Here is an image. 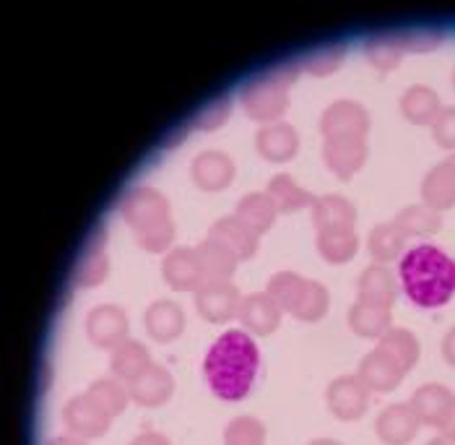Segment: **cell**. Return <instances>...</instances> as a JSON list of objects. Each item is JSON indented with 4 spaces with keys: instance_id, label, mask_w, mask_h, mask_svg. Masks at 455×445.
<instances>
[{
    "instance_id": "obj_1",
    "label": "cell",
    "mask_w": 455,
    "mask_h": 445,
    "mask_svg": "<svg viewBox=\"0 0 455 445\" xmlns=\"http://www.w3.org/2000/svg\"><path fill=\"white\" fill-rule=\"evenodd\" d=\"M260 352L245 331H227L211 344L204 373L211 391L224 401L245 399L258 376Z\"/></svg>"
},
{
    "instance_id": "obj_2",
    "label": "cell",
    "mask_w": 455,
    "mask_h": 445,
    "mask_svg": "<svg viewBox=\"0 0 455 445\" xmlns=\"http://www.w3.org/2000/svg\"><path fill=\"white\" fill-rule=\"evenodd\" d=\"M398 279L417 308H443L455 295V261L435 245H417L398 261Z\"/></svg>"
},
{
    "instance_id": "obj_3",
    "label": "cell",
    "mask_w": 455,
    "mask_h": 445,
    "mask_svg": "<svg viewBox=\"0 0 455 445\" xmlns=\"http://www.w3.org/2000/svg\"><path fill=\"white\" fill-rule=\"evenodd\" d=\"M299 70H302L299 66H281V69H271L266 76L250 81L240 94V102L245 107L247 117H252L258 123H268V125L276 123L289 107L286 89L297 81Z\"/></svg>"
},
{
    "instance_id": "obj_4",
    "label": "cell",
    "mask_w": 455,
    "mask_h": 445,
    "mask_svg": "<svg viewBox=\"0 0 455 445\" xmlns=\"http://www.w3.org/2000/svg\"><path fill=\"white\" fill-rule=\"evenodd\" d=\"M370 131V112L359 102L339 100L333 102L320 117L323 138H364Z\"/></svg>"
},
{
    "instance_id": "obj_5",
    "label": "cell",
    "mask_w": 455,
    "mask_h": 445,
    "mask_svg": "<svg viewBox=\"0 0 455 445\" xmlns=\"http://www.w3.org/2000/svg\"><path fill=\"white\" fill-rule=\"evenodd\" d=\"M325 404L331 414H336L339 419L354 422L370 407V388L356 376L336 377L325 388Z\"/></svg>"
},
{
    "instance_id": "obj_6",
    "label": "cell",
    "mask_w": 455,
    "mask_h": 445,
    "mask_svg": "<svg viewBox=\"0 0 455 445\" xmlns=\"http://www.w3.org/2000/svg\"><path fill=\"white\" fill-rule=\"evenodd\" d=\"M243 297L229 281H209L196 292V308L211 323H227L240 315Z\"/></svg>"
},
{
    "instance_id": "obj_7",
    "label": "cell",
    "mask_w": 455,
    "mask_h": 445,
    "mask_svg": "<svg viewBox=\"0 0 455 445\" xmlns=\"http://www.w3.org/2000/svg\"><path fill=\"white\" fill-rule=\"evenodd\" d=\"M128 315L117 305H100L86 315V336L100 349H115L128 339Z\"/></svg>"
},
{
    "instance_id": "obj_8",
    "label": "cell",
    "mask_w": 455,
    "mask_h": 445,
    "mask_svg": "<svg viewBox=\"0 0 455 445\" xmlns=\"http://www.w3.org/2000/svg\"><path fill=\"white\" fill-rule=\"evenodd\" d=\"M123 216L136 232H140L162 219H170V204L154 188H133L123 198Z\"/></svg>"
},
{
    "instance_id": "obj_9",
    "label": "cell",
    "mask_w": 455,
    "mask_h": 445,
    "mask_svg": "<svg viewBox=\"0 0 455 445\" xmlns=\"http://www.w3.org/2000/svg\"><path fill=\"white\" fill-rule=\"evenodd\" d=\"M323 162L341 180H349L367 162L364 138H328L323 141Z\"/></svg>"
},
{
    "instance_id": "obj_10",
    "label": "cell",
    "mask_w": 455,
    "mask_h": 445,
    "mask_svg": "<svg viewBox=\"0 0 455 445\" xmlns=\"http://www.w3.org/2000/svg\"><path fill=\"white\" fill-rule=\"evenodd\" d=\"M162 274H164V281L175 292H198L206 284L201 263H198V255H196V247L170 250L164 263H162Z\"/></svg>"
},
{
    "instance_id": "obj_11",
    "label": "cell",
    "mask_w": 455,
    "mask_h": 445,
    "mask_svg": "<svg viewBox=\"0 0 455 445\" xmlns=\"http://www.w3.org/2000/svg\"><path fill=\"white\" fill-rule=\"evenodd\" d=\"M419 417L411 404H390L380 411L375 433L386 445H409L419 433Z\"/></svg>"
},
{
    "instance_id": "obj_12",
    "label": "cell",
    "mask_w": 455,
    "mask_h": 445,
    "mask_svg": "<svg viewBox=\"0 0 455 445\" xmlns=\"http://www.w3.org/2000/svg\"><path fill=\"white\" fill-rule=\"evenodd\" d=\"M63 419L68 425L70 435H78V438H100V435H105L109 422H112L86 393L70 399L63 409Z\"/></svg>"
},
{
    "instance_id": "obj_13",
    "label": "cell",
    "mask_w": 455,
    "mask_h": 445,
    "mask_svg": "<svg viewBox=\"0 0 455 445\" xmlns=\"http://www.w3.org/2000/svg\"><path fill=\"white\" fill-rule=\"evenodd\" d=\"M421 198L435 211H448L455 206V154L427 172L421 182Z\"/></svg>"
},
{
    "instance_id": "obj_14",
    "label": "cell",
    "mask_w": 455,
    "mask_h": 445,
    "mask_svg": "<svg viewBox=\"0 0 455 445\" xmlns=\"http://www.w3.org/2000/svg\"><path fill=\"white\" fill-rule=\"evenodd\" d=\"M143 326L154 342H175L185 328V312L172 300H156L146 308Z\"/></svg>"
},
{
    "instance_id": "obj_15",
    "label": "cell",
    "mask_w": 455,
    "mask_h": 445,
    "mask_svg": "<svg viewBox=\"0 0 455 445\" xmlns=\"http://www.w3.org/2000/svg\"><path fill=\"white\" fill-rule=\"evenodd\" d=\"M403 376H406V373H403L390 357H386L380 349H372V352L362 360L359 373H356V377L370 388V393H387V391L398 388Z\"/></svg>"
},
{
    "instance_id": "obj_16",
    "label": "cell",
    "mask_w": 455,
    "mask_h": 445,
    "mask_svg": "<svg viewBox=\"0 0 455 445\" xmlns=\"http://www.w3.org/2000/svg\"><path fill=\"white\" fill-rule=\"evenodd\" d=\"M190 174L196 180L198 188L216 193V190H224L232 177H235V165L227 154L221 151H204L193 159L190 165Z\"/></svg>"
},
{
    "instance_id": "obj_17",
    "label": "cell",
    "mask_w": 455,
    "mask_h": 445,
    "mask_svg": "<svg viewBox=\"0 0 455 445\" xmlns=\"http://www.w3.org/2000/svg\"><path fill=\"white\" fill-rule=\"evenodd\" d=\"M281 312L283 310L268 297V292L263 295H250L243 300L240 305V323L245 326L250 334L255 336H268L279 328L281 323Z\"/></svg>"
},
{
    "instance_id": "obj_18",
    "label": "cell",
    "mask_w": 455,
    "mask_h": 445,
    "mask_svg": "<svg viewBox=\"0 0 455 445\" xmlns=\"http://www.w3.org/2000/svg\"><path fill=\"white\" fill-rule=\"evenodd\" d=\"M455 401V393L451 388L440 385V383H427L421 385L419 391L411 396V409L417 411L421 425H432V427H440L445 414L451 411Z\"/></svg>"
},
{
    "instance_id": "obj_19",
    "label": "cell",
    "mask_w": 455,
    "mask_h": 445,
    "mask_svg": "<svg viewBox=\"0 0 455 445\" xmlns=\"http://www.w3.org/2000/svg\"><path fill=\"white\" fill-rule=\"evenodd\" d=\"M255 146L258 154L268 162H289L299 149V136L289 123H271L258 131Z\"/></svg>"
},
{
    "instance_id": "obj_20",
    "label": "cell",
    "mask_w": 455,
    "mask_h": 445,
    "mask_svg": "<svg viewBox=\"0 0 455 445\" xmlns=\"http://www.w3.org/2000/svg\"><path fill=\"white\" fill-rule=\"evenodd\" d=\"M209 238L227 245L240 261L252 258L255 250H258V235L247 224H243L237 216H224V219L213 222L209 230Z\"/></svg>"
},
{
    "instance_id": "obj_21",
    "label": "cell",
    "mask_w": 455,
    "mask_h": 445,
    "mask_svg": "<svg viewBox=\"0 0 455 445\" xmlns=\"http://www.w3.org/2000/svg\"><path fill=\"white\" fill-rule=\"evenodd\" d=\"M131 399L140 404V407H162L172 391H175V380L170 376V370L159 368V365H151L139 380L131 383Z\"/></svg>"
},
{
    "instance_id": "obj_22",
    "label": "cell",
    "mask_w": 455,
    "mask_h": 445,
    "mask_svg": "<svg viewBox=\"0 0 455 445\" xmlns=\"http://www.w3.org/2000/svg\"><path fill=\"white\" fill-rule=\"evenodd\" d=\"M390 318H393V308L362 300V297L349 310L351 331L364 339H380L386 331H390Z\"/></svg>"
},
{
    "instance_id": "obj_23",
    "label": "cell",
    "mask_w": 455,
    "mask_h": 445,
    "mask_svg": "<svg viewBox=\"0 0 455 445\" xmlns=\"http://www.w3.org/2000/svg\"><path fill=\"white\" fill-rule=\"evenodd\" d=\"M109 368L117 380L123 383H133L139 380L148 368H151V354L148 349L136 339H125L123 344H117L112 349V360H109Z\"/></svg>"
},
{
    "instance_id": "obj_24",
    "label": "cell",
    "mask_w": 455,
    "mask_h": 445,
    "mask_svg": "<svg viewBox=\"0 0 455 445\" xmlns=\"http://www.w3.org/2000/svg\"><path fill=\"white\" fill-rule=\"evenodd\" d=\"M354 219H356V208L344 196H323L315 198L313 204V224L317 232L325 230H354Z\"/></svg>"
},
{
    "instance_id": "obj_25",
    "label": "cell",
    "mask_w": 455,
    "mask_h": 445,
    "mask_svg": "<svg viewBox=\"0 0 455 445\" xmlns=\"http://www.w3.org/2000/svg\"><path fill=\"white\" fill-rule=\"evenodd\" d=\"M196 255H198V263H201L206 284L209 281H229V276L240 263V258L227 245L211 240V238H206L196 247Z\"/></svg>"
},
{
    "instance_id": "obj_26",
    "label": "cell",
    "mask_w": 455,
    "mask_h": 445,
    "mask_svg": "<svg viewBox=\"0 0 455 445\" xmlns=\"http://www.w3.org/2000/svg\"><path fill=\"white\" fill-rule=\"evenodd\" d=\"M443 104H440V97L424 86V84H414L403 92L401 97V112L409 123L414 125H432L440 115Z\"/></svg>"
},
{
    "instance_id": "obj_27",
    "label": "cell",
    "mask_w": 455,
    "mask_h": 445,
    "mask_svg": "<svg viewBox=\"0 0 455 445\" xmlns=\"http://www.w3.org/2000/svg\"><path fill=\"white\" fill-rule=\"evenodd\" d=\"M378 349H380L386 357H390L403 373H409V370L417 368L421 354L419 339H417L411 331H406V328H390V331H386V334L380 336Z\"/></svg>"
},
{
    "instance_id": "obj_28",
    "label": "cell",
    "mask_w": 455,
    "mask_h": 445,
    "mask_svg": "<svg viewBox=\"0 0 455 445\" xmlns=\"http://www.w3.org/2000/svg\"><path fill=\"white\" fill-rule=\"evenodd\" d=\"M359 297L393 308L398 297V279L390 274L386 266H370L359 276Z\"/></svg>"
},
{
    "instance_id": "obj_29",
    "label": "cell",
    "mask_w": 455,
    "mask_h": 445,
    "mask_svg": "<svg viewBox=\"0 0 455 445\" xmlns=\"http://www.w3.org/2000/svg\"><path fill=\"white\" fill-rule=\"evenodd\" d=\"M276 206L274 201L268 198V193H247L245 198L237 204L235 208V216L247 224L255 235H263L271 224H274V219H276Z\"/></svg>"
},
{
    "instance_id": "obj_30",
    "label": "cell",
    "mask_w": 455,
    "mask_h": 445,
    "mask_svg": "<svg viewBox=\"0 0 455 445\" xmlns=\"http://www.w3.org/2000/svg\"><path fill=\"white\" fill-rule=\"evenodd\" d=\"M406 235L395 227V222H387V224H378L370 238H367V247H370V255L380 263L387 261H401L403 253H406Z\"/></svg>"
},
{
    "instance_id": "obj_31",
    "label": "cell",
    "mask_w": 455,
    "mask_h": 445,
    "mask_svg": "<svg viewBox=\"0 0 455 445\" xmlns=\"http://www.w3.org/2000/svg\"><path fill=\"white\" fill-rule=\"evenodd\" d=\"M268 198L274 201L279 214H289V211H299V208H307V206L315 204L313 193L299 188L289 174H276L271 182H268Z\"/></svg>"
},
{
    "instance_id": "obj_32",
    "label": "cell",
    "mask_w": 455,
    "mask_h": 445,
    "mask_svg": "<svg viewBox=\"0 0 455 445\" xmlns=\"http://www.w3.org/2000/svg\"><path fill=\"white\" fill-rule=\"evenodd\" d=\"M393 222L406 238H411V235H435L443 224V216L440 211L429 208L427 204H414L401 208Z\"/></svg>"
},
{
    "instance_id": "obj_33",
    "label": "cell",
    "mask_w": 455,
    "mask_h": 445,
    "mask_svg": "<svg viewBox=\"0 0 455 445\" xmlns=\"http://www.w3.org/2000/svg\"><path fill=\"white\" fill-rule=\"evenodd\" d=\"M86 396H89L100 409L105 411L109 419H115L117 414H123L125 407H128V401H131V391H128L123 383L112 380V377H100V380H94V383L89 385Z\"/></svg>"
},
{
    "instance_id": "obj_34",
    "label": "cell",
    "mask_w": 455,
    "mask_h": 445,
    "mask_svg": "<svg viewBox=\"0 0 455 445\" xmlns=\"http://www.w3.org/2000/svg\"><path fill=\"white\" fill-rule=\"evenodd\" d=\"M109 271V261H107L105 253V232L97 235V240L92 242L76 269V284L78 287H97L107 279Z\"/></svg>"
},
{
    "instance_id": "obj_35",
    "label": "cell",
    "mask_w": 455,
    "mask_h": 445,
    "mask_svg": "<svg viewBox=\"0 0 455 445\" xmlns=\"http://www.w3.org/2000/svg\"><path fill=\"white\" fill-rule=\"evenodd\" d=\"M359 247V238L354 235V230H325L317 232V250L328 263H347L354 258Z\"/></svg>"
},
{
    "instance_id": "obj_36",
    "label": "cell",
    "mask_w": 455,
    "mask_h": 445,
    "mask_svg": "<svg viewBox=\"0 0 455 445\" xmlns=\"http://www.w3.org/2000/svg\"><path fill=\"white\" fill-rule=\"evenodd\" d=\"M328 312V289L317 281L305 279L302 289H299V297L291 308V315L305 320V323H315L323 315Z\"/></svg>"
},
{
    "instance_id": "obj_37",
    "label": "cell",
    "mask_w": 455,
    "mask_h": 445,
    "mask_svg": "<svg viewBox=\"0 0 455 445\" xmlns=\"http://www.w3.org/2000/svg\"><path fill=\"white\" fill-rule=\"evenodd\" d=\"M364 55H367V61H370L375 69L387 73V70H393L401 63V58H403L406 53H403V47H401V42H398V35H380L367 39Z\"/></svg>"
},
{
    "instance_id": "obj_38",
    "label": "cell",
    "mask_w": 455,
    "mask_h": 445,
    "mask_svg": "<svg viewBox=\"0 0 455 445\" xmlns=\"http://www.w3.org/2000/svg\"><path fill=\"white\" fill-rule=\"evenodd\" d=\"M302 284H305V279H302L299 274H294V271H279V274L271 276V281H268V289H266V292H268V297H271L281 310L291 312L294 303H297V297H299Z\"/></svg>"
},
{
    "instance_id": "obj_39",
    "label": "cell",
    "mask_w": 455,
    "mask_h": 445,
    "mask_svg": "<svg viewBox=\"0 0 455 445\" xmlns=\"http://www.w3.org/2000/svg\"><path fill=\"white\" fill-rule=\"evenodd\" d=\"M266 427L255 417H235L224 430V445H263Z\"/></svg>"
},
{
    "instance_id": "obj_40",
    "label": "cell",
    "mask_w": 455,
    "mask_h": 445,
    "mask_svg": "<svg viewBox=\"0 0 455 445\" xmlns=\"http://www.w3.org/2000/svg\"><path fill=\"white\" fill-rule=\"evenodd\" d=\"M344 58H347L344 44H328V47L315 50L313 55H307L305 63H302V70L310 73V76H331V73L341 69Z\"/></svg>"
},
{
    "instance_id": "obj_41",
    "label": "cell",
    "mask_w": 455,
    "mask_h": 445,
    "mask_svg": "<svg viewBox=\"0 0 455 445\" xmlns=\"http://www.w3.org/2000/svg\"><path fill=\"white\" fill-rule=\"evenodd\" d=\"M136 240L148 253H162L170 242L175 240V224H172V219H162V222L136 232Z\"/></svg>"
},
{
    "instance_id": "obj_42",
    "label": "cell",
    "mask_w": 455,
    "mask_h": 445,
    "mask_svg": "<svg viewBox=\"0 0 455 445\" xmlns=\"http://www.w3.org/2000/svg\"><path fill=\"white\" fill-rule=\"evenodd\" d=\"M443 35L437 29H414V32H401L398 42L403 53H432L440 44Z\"/></svg>"
},
{
    "instance_id": "obj_43",
    "label": "cell",
    "mask_w": 455,
    "mask_h": 445,
    "mask_svg": "<svg viewBox=\"0 0 455 445\" xmlns=\"http://www.w3.org/2000/svg\"><path fill=\"white\" fill-rule=\"evenodd\" d=\"M227 117H229V100L221 97V100H213L209 107H204V109L196 115L193 128H198V131H213V128H219Z\"/></svg>"
},
{
    "instance_id": "obj_44",
    "label": "cell",
    "mask_w": 455,
    "mask_h": 445,
    "mask_svg": "<svg viewBox=\"0 0 455 445\" xmlns=\"http://www.w3.org/2000/svg\"><path fill=\"white\" fill-rule=\"evenodd\" d=\"M432 136L437 146L455 151V107H443L437 120L432 123Z\"/></svg>"
},
{
    "instance_id": "obj_45",
    "label": "cell",
    "mask_w": 455,
    "mask_h": 445,
    "mask_svg": "<svg viewBox=\"0 0 455 445\" xmlns=\"http://www.w3.org/2000/svg\"><path fill=\"white\" fill-rule=\"evenodd\" d=\"M131 445H172L162 433H143Z\"/></svg>"
},
{
    "instance_id": "obj_46",
    "label": "cell",
    "mask_w": 455,
    "mask_h": 445,
    "mask_svg": "<svg viewBox=\"0 0 455 445\" xmlns=\"http://www.w3.org/2000/svg\"><path fill=\"white\" fill-rule=\"evenodd\" d=\"M443 357L448 360V365L455 368V328H451L443 339Z\"/></svg>"
},
{
    "instance_id": "obj_47",
    "label": "cell",
    "mask_w": 455,
    "mask_h": 445,
    "mask_svg": "<svg viewBox=\"0 0 455 445\" xmlns=\"http://www.w3.org/2000/svg\"><path fill=\"white\" fill-rule=\"evenodd\" d=\"M440 430H443V435H445V438L455 441V401H453V407H451V411L445 414V419H443Z\"/></svg>"
},
{
    "instance_id": "obj_48",
    "label": "cell",
    "mask_w": 455,
    "mask_h": 445,
    "mask_svg": "<svg viewBox=\"0 0 455 445\" xmlns=\"http://www.w3.org/2000/svg\"><path fill=\"white\" fill-rule=\"evenodd\" d=\"M50 445H86V443H84V438H78V435H60V438H55Z\"/></svg>"
},
{
    "instance_id": "obj_49",
    "label": "cell",
    "mask_w": 455,
    "mask_h": 445,
    "mask_svg": "<svg viewBox=\"0 0 455 445\" xmlns=\"http://www.w3.org/2000/svg\"><path fill=\"white\" fill-rule=\"evenodd\" d=\"M427 445H455V441L451 438H445V435H440V438H435V441H429Z\"/></svg>"
},
{
    "instance_id": "obj_50",
    "label": "cell",
    "mask_w": 455,
    "mask_h": 445,
    "mask_svg": "<svg viewBox=\"0 0 455 445\" xmlns=\"http://www.w3.org/2000/svg\"><path fill=\"white\" fill-rule=\"evenodd\" d=\"M307 445H341L339 441H331V438H317V441H313V443Z\"/></svg>"
},
{
    "instance_id": "obj_51",
    "label": "cell",
    "mask_w": 455,
    "mask_h": 445,
    "mask_svg": "<svg viewBox=\"0 0 455 445\" xmlns=\"http://www.w3.org/2000/svg\"><path fill=\"white\" fill-rule=\"evenodd\" d=\"M453 86H455V70H453Z\"/></svg>"
}]
</instances>
